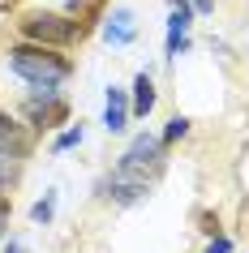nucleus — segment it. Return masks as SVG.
<instances>
[{
  "label": "nucleus",
  "instance_id": "1",
  "mask_svg": "<svg viewBox=\"0 0 249 253\" xmlns=\"http://www.w3.org/2000/svg\"><path fill=\"white\" fill-rule=\"evenodd\" d=\"M9 73L22 78L30 90H60V82L69 78V56H60L56 47H39V43H13L9 47Z\"/></svg>",
  "mask_w": 249,
  "mask_h": 253
},
{
  "label": "nucleus",
  "instance_id": "2",
  "mask_svg": "<svg viewBox=\"0 0 249 253\" xmlns=\"http://www.w3.org/2000/svg\"><path fill=\"white\" fill-rule=\"evenodd\" d=\"M17 30L26 43H39V47H65V43L82 39V26L69 22L65 13H26L17 22Z\"/></svg>",
  "mask_w": 249,
  "mask_h": 253
},
{
  "label": "nucleus",
  "instance_id": "3",
  "mask_svg": "<svg viewBox=\"0 0 249 253\" xmlns=\"http://www.w3.org/2000/svg\"><path fill=\"white\" fill-rule=\"evenodd\" d=\"M120 172H129V176H155V172H163V142H159L155 133H138L129 142V150L120 155V163H116Z\"/></svg>",
  "mask_w": 249,
  "mask_h": 253
},
{
  "label": "nucleus",
  "instance_id": "4",
  "mask_svg": "<svg viewBox=\"0 0 249 253\" xmlns=\"http://www.w3.org/2000/svg\"><path fill=\"white\" fill-rule=\"evenodd\" d=\"M95 189H99V198L116 202V206H133V202H142L146 193H150V180H142V176H129V172H120V168H112V172H107Z\"/></svg>",
  "mask_w": 249,
  "mask_h": 253
},
{
  "label": "nucleus",
  "instance_id": "5",
  "mask_svg": "<svg viewBox=\"0 0 249 253\" xmlns=\"http://www.w3.org/2000/svg\"><path fill=\"white\" fill-rule=\"evenodd\" d=\"M103 39L112 47H129L138 39V22H133V9H112V17L103 22Z\"/></svg>",
  "mask_w": 249,
  "mask_h": 253
},
{
  "label": "nucleus",
  "instance_id": "6",
  "mask_svg": "<svg viewBox=\"0 0 249 253\" xmlns=\"http://www.w3.org/2000/svg\"><path fill=\"white\" fill-rule=\"evenodd\" d=\"M26 116L35 129H56L60 120L69 116V107L60 99H26Z\"/></svg>",
  "mask_w": 249,
  "mask_h": 253
},
{
  "label": "nucleus",
  "instance_id": "7",
  "mask_svg": "<svg viewBox=\"0 0 249 253\" xmlns=\"http://www.w3.org/2000/svg\"><path fill=\"white\" fill-rule=\"evenodd\" d=\"M125 120H129V99L120 86L107 90V103H103V129L107 133H125Z\"/></svg>",
  "mask_w": 249,
  "mask_h": 253
},
{
  "label": "nucleus",
  "instance_id": "8",
  "mask_svg": "<svg viewBox=\"0 0 249 253\" xmlns=\"http://www.w3.org/2000/svg\"><path fill=\"white\" fill-rule=\"evenodd\" d=\"M155 112V82H150V73H138L133 78V116H150Z\"/></svg>",
  "mask_w": 249,
  "mask_h": 253
},
{
  "label": "nucleus",
  "instance_id": "9",
  "mask_svg": "<svg viewBox=\"0 0 249 253\" xmlns=\"http://www.w3.org/2000/svg\"><path fill=\"white\" fill-rule=\"evenodd\" d=\"M22 137H26V129H22V125L9 116V112H0V142H9V146L22 150Z\"/></svg>",
  "mask_w": 249,
  "mask_h": 253
},
{
  "label": "nucleus",
  "instance_id": "10",
  "mask_svg": "<svg viewBox=\"0 0 249 253\" xmlns=\"http://www.w3.org/2000/svg\"><path fill=\"white\" fill-rule=\"evenodd\" d=\"M52 214H56V193H43V198L30 206V219H35V223H52Z\"/></svg>",
  "mask_w": 249,
  "mask_h": 253
},
{
  "label": "nucleus",
  "instance_id": "11",
  "mask_svg": "<svg viewBox=\"0 0 249 253\" xmlns=\"http://www.w3.org/2000/svg\"><path fill=\"white\" fill-rule=\"evenodd\" d=\"M82 137H86V129H82V125H73V129H65V133L52 142V150H56V155H60V150H73V146H82Z\"/></svg>",
  "mask_w": 249,
  "mask_h": 253
},
{
  "label": "nucleus",
  "instance_id": "12",
  "mask_svg": "<svg viewBox=\"0 0 249 253\" xmlns=\"http://www.w3.org/2000/svg\"><path fill=\"white\" fill-rule=\"evenodd\" d=\"M185 133H189V120H185V116H172V120H168V129H163V137H159V142H163V146H172V142H181Z\"/></svg>",
  "mask_w": 249,
  "mask_h": 253
},
{
  "label": "nucleus",
  "instance_id": "13",
  "mask_svg": "<svg viewBox=\"0 0 249 253\" xmlns=\"http://www.w3.org/2000/svg\"><path fill=\"white\" fill-rule=\"evenodd\" d=\"M206 253H232V240H228V236H223V232H219V236H210Z\"/></svg>",
  "mask_w": 249,
  "mask_h": 253
},
{
  "label": "nucleus",
  "instance_id": "14",
  "mask_svg": "<svg viewBox=\"0 0 249 253\" xmlns=\"http://www.w3.org/2000/svg\"><path fill=\"white\" fill-rule=\"evenodd\" d=\"M13 185V168H9V163H0V189H9Z\"/></svg>",
  "mask_w": 249,
  "mask_h": 253
},
{
  "label": "nucleus",
  "instance_id": "15",
  "mask_svg": "<svg viewBox=\"0 0 249 253\" xmlns=\"http://www.w3.org/2000/svg\"><path fill=\"white\" fill-rule=\"evenodd\" d=\"M13 155H22V150H17V146H9V142H0V163H9Z\"/></svg>",
  "mask_w": 249,
  "mask_h": 253
},
{
  "label": "nucleus",
  "instance_id": "16",
  "mask_svg": "<svg viewBox=\"0 0 249 253\" xmlns=\"http://www.w3.org/2000/svg\"><path fill=\"white\" fill-rule=\"evenodd\" d=\"M4 223H9V202L0 198V240H4Z\"/></svg>",
  "mask_w": 249,
  "mask_h": 253
},
{
  "label": "nucleus",
  "instance_id": "17",
  "mask_svg": "<svg viewBox=\"0 0 249 253\" xmlns=\"http://www.w3.org/2000/svg\"><path fill=\"white\" fill-rule=\"evenodd\" d=\"M215 9V0H194V13H210Z\"/></svg>",
  "mask_w": 249,
  "mask_h": 253
},
{
  "label": "nucleus",
  "instance_id": "18",
  "mask_svg": "<svg viewBox=\"0 0 249 253\" xmlns=\"http://www.w3.org/2000/svg\"><path fill=\"white\" fill-rule=\"evenodd\" d=\"M9 253H26V249H22V245H17V240H9Z\"/></svg>",
  "mask_w": 249,
  "mask_h": 253
}]
</instances>
